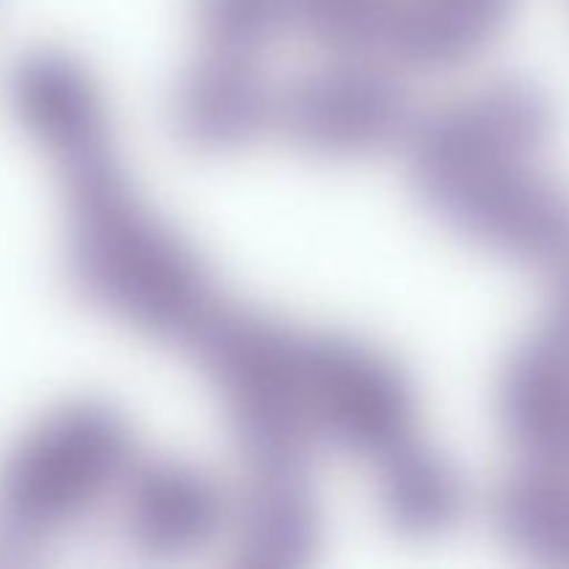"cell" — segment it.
Listing matches in <instances>:
<instances>
[{"label": "cell", "mask_w": 569, "mask_h": 569, "mask_svg": "<svg viewBox=\"0 0 569 569\" xmlns=\"http://www.w3.org/2000/svg\"><path fill=\"white\" fill-rule=\"evenodd\" d=\"M415 120L403 83L367 56H337L278 89L276 131L326 159H361L406 144Z\"/></svg>", "instance_id": "5b68a950"}, {"label": "cell", "mask_w": 569, "mask_h": 569, "mask_svg": "<svg viewBox=\"0 0 569 569\" xmlns=\"http://www.w3.org/2000/svg\"><path fill=\"white\" fill-rule=\"evenodd\" d=\"M61 167L78 292L144 337L192 345L220 309L203 261L139 198L111 139L67 156Z\"/></svg>", "instance_id": "6da1fadb"}, {"label": "cell", "mask_w": 569, "mask_h": 569, "mask_svg": "<svg viewBox=\"0 0 569 569\" xmlns=\"http://www.w3.org/2000/svg\"><path fill=\"white\" fill-rule=\"evenodd\" d=\"M453 233L548 276L569 259V198L533 161L495 167L428 206Z\"/></svg>", "instance_id": "52a82bcc"}, {"label": "cell", "mask_w": 569, "mask_h": 569, "mask_svg": "<svg viewBox=\"0 0 569 569\" xmlns=\"http://www.w3.org/2000/svg\"><path fill=\"white\" fill-rule=\"evenodd\" d=\"M398 0H289V26L333 56L387 50Z\"/></svg>", "instance_id": "2e32d148"}, {"label": "cell", "mask_w": 569, "mask_h": 569, "mask_svg": "<svg viewBox=\"0 0 569 569\" xmlns=\"http://www.w3.org/2000/svg\"><path fill=\"white\" fill-rule=\"evenodd\" d=\"M278 89L253 56L203 50L176 83L170 120L183 144L228 153L276 131Z\"/></svg>", "instance_id": "9c48e42d"}, {"label": "cell", "mask_w": 569, "mask_h": 569, "mask_svg": "<svg viewBox=\"0 0 569 569\" xmlns=\"http://www.w3.org/2000/svg\"><path fill=\"white\" fill-rule=\"evenodd\" d=\"M509 0H409L395 6L387 53L411 70H453L495 37Z\"/></svg>", "instance_id": "4fadbf2b"}, {"label": "cell", "mask_w": 569, "mask_h": 569, "mask_svg": "<svg viewBox=\"0 0 569 569\" xmlns=\"http://www.w3.org/2000/svg\"><path fill=\"white\" fill-rule=\"evenodd\" d=\"M122 531L150 559H181L231 528L233 500L187 461L133 465L122 483Z\"/></svg>", "instance_id": "ba28073f"}, {"label": "cell", "mask_w": 569, "mask_h": 569, "mask_svg": "<svg viewBox=\"0 0 569 569\" xmlns=\"http://www.w3.org/2000/svg\"><path fill=\"white\" fill-rule=\"evenodd\" d=\"M17 106L59 159L111 139L103 92L78 61L61 53L37 56L22 67Z\"/></svg>", "instance_id": "7c38bea8"}, {"label": "cell", "mask_w": 569, "mask_h": 569, "mask_svg": "<svg viewBox=\"0 0 569 569\" xmlns=\"http://www.w3.org/2000/svg\"><path fill=\"white\" fill-rule=\"evenodd\" d=\"M203 50L259 56L289 26V0H200Z\"/></svg>", "instance_id": "e0dca14e"}, {"label": "cell", "mask_w": 569, "mask_h": 569, "mask_svg": "<svg viewBox=\"0 0 569 569\" xmlns=\"http://www.w3.org/2000/svg\"><path fill=\"white\" fill-rule=\"evenodd\" d=\"M565 467H569V459H567V465H565Z\"/></svg>", "instance_id": "ac0fdd59"}, {"label": "cell", "mask_w": 569, "mask_h": 569, "mask_svg": "<svg viewBox=\"0 0 569 569\" xmlns=\"http://www.w3.org/2000/svg\"><path fill=\"white\" fill-rule=\"evenodd\" d=\"M137 465L126 417L98 400H81L28 437L6 476L3 503L11 520L31 533L81 520Z\"/></svg>", "instance_id": "3957f363"}, {"label": "cell", "mask_w": 569, "mask_h": 569, "mask_svg": "<svg viewBox=\"0 0 569 569\" xmlns=\"http://www.w3.org/2000/svg\"><path fill=\"white\" fill-rule=\"evenodd\" d=\"M303 381L317 439L378 465L417 439V400L403 372L356 339H303Z\"/></svg>", "instance_id": "8992f818"}, {"label": "cell", "mask_w": 569, "mask_h": 569, "mask_svg": "<svg viewBox=\"0 0 569 569\" xmlns=\"http://www.w3.org/2000/svg\"><path fill=\"white\" fill-rule=\"evenodd\" d=\"M495 522L528 559L569 567V467L528 459L500 483Z\"/></svg>", "instance_id": "9a60e30c"}, {"label": "cell", "mask_w": 569, "mask_h": 569, "mask_svg": "<svg viewBox=\"0 0 569 569\" xmlns=\"http://www.w3.org/2000/svg\"><path fill=\"white\" fill-rule=\"evenodd\" d=\"M378 506L392 531L437 537L465 511V483L448 459L415 439L378 461Z\"/></svg>", "instance_id": "5bb4252c"}, {"label": "cell", "mask_w": 569, "mask_h": 569, "mask_svg": "<svg viewBox=\"0 0 569 569\" xmlns=\"http://www.w3.org/2000/svg\"><path fill=\"white\" fill-rule=\"evenodd\" d=\"M498 411L511 442L537 461L569 459V328L542 320L500 376Z\"/></svg>", "instance_id": "30bf717a"}, {"label": "cell", "mask_w": 569, "mask_h": 569, "mask_svg": "<svg viewBox=\"0 0 569 569\" xmlns=\"http://www.w3.org/2000/svg\"><path fill=\"white\" fill-rule=\"evenodd\" d=\"M189 348L220 392L248 472L309 467L317 431L306 400L303 337L220 306Z\"/></svg>", "instance_id": "7a4b0ae2"}, {"label": "cell", "mask_w": 569, "mask_h": 569, "mask_svg": "<svg viewBox=\"0 0 569 569\" xmlns=\"http://www.w3.org/2000/svg\"><path fill=\"white\" fill-rule=\"evenodd\" d=\"M553 131V103L531 81H495L417 117L406 139L409 172L431 206L495 167L533 161Z\"/></svg>", "instance_id": "277c9868"}, {"label": "cell", "mask_w": 569, "mask_h": 569, "mask_svg": "<svg viewBox=\"0 0 569 569\" xmlns=\"http://www.w3.org/2000/svg\"><path fill=\"white\" fill-rule=\"evenodd\" d=\"M233 565L248 569L306 567L320 548V509L309 467L248 472L233 506Z\"/></svg>", "instance_id": "8fae6325"}]
</instances>
